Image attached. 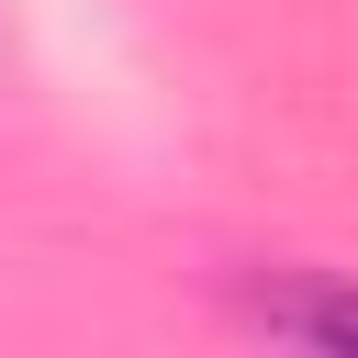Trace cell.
Returning <instances> with one entry per match:
<instances>
[{
    "mask_svg": "<svg viewBox=\"0 0 358 358\" xmlns=\"http://www.w3.org/2000/svg\"><path fill=\"white\" fill-rule=\"evenodd\" d=\"M257 313H268L302 358H358V280H268Z\"/></svg>",
    "mask_w": 358,
    "mask_h": 358,
    "instance_id": "6da1fadb",
    "label": "cell"
}]
</instances>
